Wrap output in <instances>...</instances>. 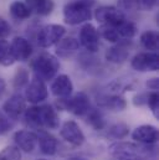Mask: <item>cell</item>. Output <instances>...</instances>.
Returning a JSON list of instances; mask_svg holds the SVG:
<instances>
[{
    "mask_svg": "<svg viewBox=\"0 0 159 160\" xmlns=\"http://www.w3.org/2000/svg\"><path fill=\"white\" fill-rule=\"evenodd\" d=\"M93 0H75L67 2L64 8V20L69 25H80L92 18Z\"/></svg>",
    "mask_w": 159,
    "mask_h": 160,
    "instance_id": "obj_1",
    "label": "cell"
},
{
    "mask_svg": "<svg viewBox=\"0 0 159 160\" xmlns=\"http://www.w3.org/2000/svg\"><path fill=\"white\" fill-rule=\"evenodd\" d=\"M31 70L34 71L35 77H38L40 80H52L60 70V62L56 56L44 52L33 60Z\"/></svg>",
    "mask_w": 159,
    "mask_h": 160,
    "instance_id": "obj_2",
    "label": "cell"
},
{
    "mask_svg": "<svg viewBox=\"0 0 159 160\" xmlns=\"http://www.w3.org/2000/svg\"><path fill=\"white\" fill-rule=\"evenodd\" d=\"M108 153L112 160H147V150L137 144L117 142L110 145Z\"/></svg>",
    "mask_w": 159,
    "mask_h": 160,
    "instance_id": "obj_3",
    "label": "cell"
},
{
    "mask_svg": "<svg viewBox=\"0 0 159 160\" xmlns=\"http://www.w3.org/2000/svg\"><path fill=\"white\" fill-rule=\"evenodd\" d=\"M57 106L77 117H85V114L91 108V102H90V97L85 92H79L67 98L59 99Z\"/></svg>",
    "mask_w": 159,
    "mask_h": 160,
    "instance_id": "obj_4",
    "label": "cell"
},
{
    "mask_svg": "<svg viewBox=\"0 0 159 160\" xmlns=\"http://www.w3.org/2000/svg\"><path fill=\"white\" fill-rule=\"evenodd\" d=\"M65 28L59 24H49L42 26L38 32V45L42 48H49L56 45L65 36Z\"/></svg>",
    "mask_w": 159,
    "mask_h": 160,
    "instance_id": "obj_5",
    "label": "cell"
},
{
    "mask_svg": "<svg viewBox=\"0 0 159 160\" xmlns=\"http://www.w3.org/2000/svg\"><path fill=\"white\" fill-rule=\"evenodd\" d=\"M131 66L137 72H156L159 70V60L157 52H139L132 61Z\"/></svg>",
    "mask_w": 159,
    "mask_h": 160,
    "instance_id": "obj_6",
    "label": "cell"
},
{
    "mask_svg": "<svg viewBox=\"0 0 159 160\" xmlns=\"http://www.w3.org/2000/svg\"><path fill=\"white\" fill-rule=\"evenodd\" d=\"M79 40L80 45L82 47H85V50H87L91 53L97 52L98 48H100V35H98V31L90 22L85 24L81 28Z\"/></svg>",
    "mask_w": 159,
    "mask_h": 160,
    "instance_id": "obj_7",
    "label": "cell"
},
{
    "mask_svg": "<svg viewBox=\"0 0 159 160\" xmlns=\"http://www.w3.org/2000/svg\"><path fill=\"white\" fill-rule=\"evenodd\" d=\"M60 135L74 147H80L85 143V134L75 120H66L60 129Z\"/></svg>",
    "mask_w": 159,
    "mask_h": 160,
    "instance_id": "obj_8",
    "label": "cell"
},
{
    "mask_svg": "<svg viewBox=\"0 0 159 160\" xmlns=\"http://www.w3.org/2000/svg\"><path fill=\"white\" fill-rule=\"evenodd\" d=\"M49 96L45 82L38 77H34L25 87V99L33 104H39Z\"/></svg>",
    "mask_w": 159,
    "mask_h": 160,
    "instance_id": "obj_9",
    "label": "cell"
},
{
    "mask_svg": "<svg viewBox=\"0 0 159 160\" xmlns=\"http://www.w3.org/2000/svg\"><path fill=\"white\" fill-rule=\"evenodd\" d=\"M26 109V99L20 93L13 94L4 104H3V112L13 120L19 119Z\"/></svg>",
    "mask_w": 159,
    "mask_h": 160,
    "instance_id": "obj_10",
    "label": "cell"
},
{
    "mask_svg": "<svg viewBox=\"0 0 159 160\" xmlns=\"http://www.w3.org/2000/svg\"><path fill=\"white\" fill-rule=\"evenodd\" d=\"M95 18L98 22H101V25L105 24V25H113V26L126 19L123 12L115 6H100L95 11Z\"/></svg>",
    "mask_w": 159,
    "mask_h": 160,
    "instance_id": "obj_11",
    "label": "cell"
},
{
    "mask_svg": "<svg viewBox=\"0 0 159 160\" xmlns=\"http://www.w3.org/2000/svg\"><path fill=\"white\" fill-rule=\"evenodd\" d=\"M158 129L157 127L152 125V124H143L137 127L133 133H132V138L134 142L144 144V145H152L156 144L158 142Z\"/></svg>",
    "mask_w": 159,
    "mask_h": 160,
    "instance_id": "obj_12",
    "label": "cell"
},
{
    "mask_svg": "<svg viewBox=\"0 0 159 160\" xmlns=\"http://www.w3.org/2000/svg\"><path fill=\"white\" fill-rule=\"evenodd\" d=\"M50 89L56 98L59 99L67 98L74 92V83L67 75H59L57 77L54 78L50 86Z\"/></svg>",
    "mask_w": 159,
    "mask_h": 160,
    "instance_id": "obj_13",
    "label": "cell"
},
{
    "mask_svg": "<svg viewBox=\"0 0 159 160\" xmlns=\"http://www.w3.org/2000/svg\"><path fill=\"white\" fill-rule=\"evenodd\" d=\"M16 147L24 153H33L38 145V135L30 130H18L14 134Z\"/></svg>",
    "mask_w": 159,
    "mask_h": 160,
    "instance_id": "obj_14",
    "label": "cell"
},
{
    "mask_svg": "<svg viewBox=\"0 0 159 160\" xmlns=\"http://www.w3.org/2000/svg\"><path fill=\"white\" fill-rule=\"evenodd\" d=\"M10 47H11L15 61L25 62L33 55V46H31L30 41L25 38H21V36L14 38V40L10 43Z\"/></svg>",
    "mask_w": 159,
    "mask_h": 160,
    "instance_id": "obj_15",
    "label": "cell"
},
{
    "mask_svg": "<svg viewBox=\"0 0 159 160\" xmlns=\"http://www.w3.org/2000/svg\"><path fill=\"white\" fill-rule=\"evenodd\" d=\"M129 41L131 40H121L116 42L115 46L110 47L106 52L107 61L112 63H123L129 56Z\"/></svg>",
    "mask_w": 159,
    "mask_h": 160,
    "instance_id": "obj_16",
    "label": "cell"
},
{
    "mask_svg": "<svg viewBox=\"0 0 159 160\" xmlns=\"http://www.w3.org/2000/svg\"><path fill=\"white\" fill-rule=\"evenodd\" d=\"M97 104L100 108L113 111V112H121L124 111L127 107L126 99L119 94H103L97 97Z\"/></svg>",
    "mask_w": 159,
    "mask_h": 160,
    "instance_id": "obj_17",
    "label": "cell"
},
{
    "mask_svg": "<svg viewBox=\"0 0 159 160\" xmlns=\"http://www.w3.org/2000/svg\"><path fill=\"white\" fill-rule=\"evenodd\" d=\"M36 135H38V144H39L40 152L44 155H49V157L55 155L57 152V147H59L57 139L44 129H40L39 133H36Z\"/></svg>",
    "mask_w": 159,
    "mask_h": 160,
    "instance_id": "obj_18",
    "label": "cell"
},
{
    "mask_svg": "<svg viewBox=\"0 0 159 160\" xmlns=\"http://www.w3.org/2000/svg\"><path fill=\"white\" fill-rule=\"evenodd\" d=\"M40 117H41V124L42 128L46 129H57L60 125V117L57 111L50 106H40Z\"/></svg>",
    "mask_w": 159,
    "mask_h": 160,
    "instance_id": "obj_19",
    "label": "cell"
},
{
    "mask_svg": "<svg viewBox=\"0 0 159 160\" xmlns=\"http://www.w3.org/2000/svg\"><path fill=\"white\" fill-rule=\"evenodd\" d=\"M80 48V42L75 38H62L56 43V55L60 58H70L72 57Z\"/></svg>",
    "mask_w": 159,
    "mask_h": 160,
    "instance_id": "obj_20",
    "label": "cell"
},
{
    "mask_svg": "<svg viewBox=\"0 0 159 160\" xmlns=\"http://www.w3.org/2000/svg\"><path fill=\"white\" fill-rule=\"evenodd\" d=\"M26 5L35 14L40 16H47L52 12L55 4L52 0H26Z\"/></svg>",
    "mask_w": 159,
    "mask_h": 160,
    "instance_id": "obj_21",
    "label": "cell"
},
{
    "mask_svg": "<svg viewBox=\"0 0 159 160\" xmlns=\"http://www.w3.org/2000/svg\"><path fill=\"white\" fill-rule=\"evenodd\" d=\"M9 11H10L11 18H14L15 20H20V21L29 19L31 15V10L26 5V2H23V1L11 2L9 6Z\"/></svg>",
    "mask_w": 159,
    "mask_h": 160,
    "instance_id": "obj_22",
    "label": "cell"
},
{
    "mask_svg": "<svg viewBox=\"0 0 159 160\" xmlns=\"http://www.w3.org/2000/svg\"><path fill=\"white\" fill-rule=\"evenodd\" d=\"M86 122L88 125H91L95 130H102L106 127V120L103 114L97 109V108H90V111L85 114Z\"/></svg>",
    "mask_w": 159,
    "mask_h": 160,
    "instance_id": "obj_23",
    "label": "cell"
},
{
    "mask_svg": "<svg viewBox=\"0 0 159 160\" xmlns=\"http://www.w3.org/2000/svg\"><path fill=\"white\" fill-rule=\"evenodd\" d=\"M141 45L151 51V52H157L158 50V45H159V36L158 32L154 31V30H147L144 31L142 35H141Z\"/></svg>",
    "mask_w": 159,
    "mask_h": 160,
    "instance_id": "obj_24",
    "label": "cell"
},
{
    "mask_svg": "<svg viewBox=\"0 0 159 160\" xmlns=\"http://www.w3.org/2000/svg\"><path fill=\"white\" fill-rule=\"evenodd\" d=\"M24 118L29 127L35 129H42L41 117H40V106H33L25 109Z\"/></svg>",
    "mask_w": 159,
    "mask_h": 160,
    "instance_id": "obj_25",
    "label": "cell"
},
{
    "mask_svg": "<svg viewBox=\"0 0 159 160\" xmlns=\"http://www.w3.org/2000/svg\"><path fill=\"white\" fill-rule=\"evenodd\" d=\"M115 26L117 29V32H118L119 38L123 39V40H131L137 34V26L132 21H128L126 19L123 21H121L119 24L115 25Z\"/></svg>",
    "mask_w": 159,
    "mask_h": 160,
    "instance_id": "obj_26",
    "label": "cell"
},
{
    "mask_svg": "<svg viewBox=\"0 0 159 160\" xmlns=\"http://www.w3.org/2000/svg\"><path fill=\"white\" fill-rule=\"evenodd\" d=\"M15 63V58L10 47V43L4 39H0V65L9 67Z\"/></svg>",
    "mask_w": 159,
    "mask_h": 160,
    "instance_id": "obj_27",
    "label": "cell"
},
{
    "mask_svg": "<svg viewBox=\"0 0 159 160\" xmlns=\"http://www.w3.org/2000/svg\"><path fill=\"white\" fill-rule=\"evenodd\" d=\"M97 31H98V35H101L105 40L108 41V42L116 43V42L122 40L119 38L118 32H117L116 26H113V25H105V24H102Z\"/></svg>",
    "mask_w": 159,
    "mask_h": 160,
    "instance_id": "obj_28",
    "label": "cell"
},
{
    "mask_svg": "<svg viewBox=\"0 0 159 160\" xmlns=\"http://www.w3.org/2000/svg\"><path fill=\"white\" fill-rule=\"evenodd\" d=\"M128 134H129V127L122 122L115 123L113 125H111L108 128V132H107V135L110 138H113V139H123Z\"/></svg>",
    "mask_w": 159,
    "mask_h": 160,
    "instance_id": "obj_29",
    "label": "cell"
},
{
    "mask_svg": "<svg viewBox=\"0 0 159 160\" xmlns=\"http://www.w3.org/2000/svg\"><path fill=\"white\" fill-rule=\"evenodd\" d=\"M29 83V72L25 68H19L13 78V86L15 89H21L25 88Z\"/></svg>",
    "mask_w": 159,
    "mask_h": 160,
    "instance_id": "obj_30",
    "label": "cell"
},
{
    "mask_svg": "<svg viewBox=\"0 0 159 160\" xmlns=\"http://www.w3.org/2000/svg\"><path fill=\"white\" fill-rule=\"evenodd\" d=\"M21 150L15 145H8L0 152V160H21Z\"/></svg>",
    "mask_w": 159,
    "mask_h": 160,
    "instance_id": "obj_31",
    "label": "cell"
},
{
    "mask_svg": "<svg viewBox=\"0 0 159 160\" xmlns=\"http://www.w3.org/2000/svg\"><path fill=\"white\" fill-rule=\"evenodd\" d=\"M14 128V120L9 118L4 112H0V135L8 134Z\"/></svg>",
    "mask_w": 159,
    "mask_h": 160,
    "instance_id": "obj_32",
    "label": "cell"
},
{
    "mask_svg": "<svg viewBox=\"0 0 159 160\" xmlns=\"http://www.w3.org/2000/svg\"><path fill=\"white\" fill-rule=\"evenodd\" d=\"M147 104L148 107L151 108L153 116L156 118H158V109H159V98H158V93L157 91H152L148 93V101H147Z\"/></svg>",
    "mask_w": 159,
    "mask_h": 160,
    "instance_id": "obj_33",
    "label": "cell"
},
{
    "mask_svg": "<svg viewBox=\"0 0 159 160\" xmlns=\"http://www.w3.org/2000/svg\"><path fill=\"white\" fill-rule=\"evenodd\" d=\"M119 6L123 10H138L139 5H138V0H119Z\"/></svg>",
    "mask_w": 159,
    "mask_h": 160,
    "instance_id": "obj_34",
    "label": "cell"
},
{
    "mask_svg": "<svg viewBox=\"0 0 159 160\" xmlns=\"http://www.w3.org/2000/svg\"><path fill=\"white\" fill-rule=\"evenodd\" d=\"M11 28L9 25V22L6 20H4L3 18H0V39H5L10 35Z\"/></svg>",
    "mask_w": 159,
    "mask_h": 160,
    "instance_id": "obj_35",
    "label": "cell"
},
{
    "mask_svg": "<svg viewBox=\"0 0 159 160\" xmlns=\"http://www.w3.org/2000/svg\"><path fill=\"white\" fill-rule=\"evenodd\" d=\"M157 4H158V0H138L139 9H143L147 11L153 10L157 6Z\"/></svg>",
    "mask_w": 159,
    "mask_h": 160,
    "instance_id": "obj_36",
    "label": "cell"
},
{
    "mask_svg": "<svg viewBox=\"0 0 159 160\" xmlns=\"http://www.w3.org/2000/svg\"><path fill=\"white\" fill-rule=\"evenodd\" d=\"M147 101H148V93H141L134 97L133 103L134 106H143V104H147Z\"/></svg>",
    "mask_w": 159,
    "mask_h": 160,
    "instance_id": "obj_37",
    "label": "cell"
},
{
    "mask_svg": "<svg viewBox=\"0 0 159 160\" xmlns=\"http://www.w3.org/2000/svg\"><path fill=\"white\" fill-rule=\"evenodd\" d=\"M147 87L149 88V89H152V91H157L158 89V78H151V80L147 81Z\"/></svg>",
    "mask_w": 159,
    "mask_h": 160,
    "instance_id": "obj_38",
    "label": "cell"
},
{
    "mask_svg": "<svg viewBox=\"0 0 159 160\" xmlns=\"http://www.w3.org/2000/svg\"><path fill=\"white\" fill-rule=\"evenodd\" d=\"M5 92H6V82L3 78H0V98L4 96Z\"/></svg>",
    "mask_w": 159,
    "mask_h": 160,
    "instance_id": "obj_39",
    "label": "cell"
},
{
    "mask_svg": "<svg viewBox=\"0 0 159 160\" xmlns=\"http://www.w3.org/2000/svg\"><path fill=\"white\" fill-rule=\"evenodd\" d=\"M69 160H87L85 158H81V157H74V158H70Z\"/></svg>",
    "mask_w": 159,
    "mask_h": 160,
    "instance_id": "obj_40",
    "label": "cell"
},
{
    "mask_svg": "<svg viewBox=\"0 0 159 160\" xmlns=\"http://www.w3.org/2000/svg\"><path fill=\"white\" fill-rule=\"evenodd\" d=\"M38 160H46V159H38Z\"/></svg>",
    "mask_w": 159,
    "mask_h": 160,
    "instance_id": "obj_41",
    "label": "cell"
}]
</instances>
